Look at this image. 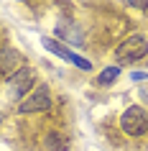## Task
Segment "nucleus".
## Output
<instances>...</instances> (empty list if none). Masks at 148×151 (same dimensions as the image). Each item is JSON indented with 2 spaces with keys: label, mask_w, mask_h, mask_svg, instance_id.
<instances>
[{
  "label": "nucleus",
  "mask_w": 148,
  "mask_h": 151,
  "mask_svg": "<svg viewBox=\"0 0 148 151\" xmlns=\"http://www.w3.org/2000/svg\"><path fill=\"white\" fill-rule=\"evenodd\" d=\"M133 80L140 82V80H148V72H133Z\"/></svg>",
  "instance_id": "10"
},
{
  "label": "nucleus",
  "mask_w": 148,
  "mask_h": 151,
  "mask_svg": "<svg viewBox=\"0 0 148 151\" xmlns=\"http://www.w3.org/2000/svg\"><path fill=\"white\" fill-rule=\"evenodd\" d=\"M120 128H123L128 136L146 133V128H148V115H146V110H143L140 105H130V108L120 115Z\"/></svg>",
  "instance_id": "3"
},
{
  "label": "nucleus",
  "mask_w": 148,
  "mask_h": 151,
  "mask_svg": "<svg viewBox=\"0 0 148 151\" xmlns=\"http://www.w3.org/2000/svg\"><path fill=\"white\" fill-rule=\"evenodd\" d=\"M44 46H46L49 51H54L59 59H66V62H71L74 67H79V69H84V72L92 69V62H89V59H82L79 54H74L71 49H66L64 44H59L56 39H46V36H44Z\"/></svg>",
  "instance_id": "5"
},
{
  "label": "nucleus",
  "mask_w": 148,
  "mask_h": 151,
  "mask_svg": "<svg viewBox=\"0 0 148 151\" xmlns=\"http://www.w3.org/2000/svg\"><path fill=\"white\" fill-rule=\"evenodd\" d=\"M49 105H51V97H49V87L46 85H39V87L33 90L31 95H26L18 105V113L21 115H31V113H44L49 110Z\"/></svg>",
  "instance_id": "4"
},
{
  "label": "nucleus",
  "mask_w": 148,
  "mask_h": 151,
  "mask_svg": "<svg viewBox=\"0 0 148 151\" xmlns=\"http://www.w3.org/2000/svg\"><path fill=\"white\" fill-rule=\"evenodd\" d=\"M21 64H23V59H21V54L18 51H0V72L3 74H16L18 69H21Z\"/></svg>",
  "instance_id": "6"
},
{
  "label": "nucleus",
  "mask_w": 148,
  "mask_h": 151,
  "mask_svg": "<svg viewBox=\"0 0 148 151\" xmlns=\"http://www.w3.org/2000/svg\"><path fill=\"white\" fill-rule=\"evenodd\" d=\"M0 123H3V113H0Z\"/></svg>",
  "instance_id": "11"
},
{
  "label": "nucleus",
  "mask_w": 148,
  "mask_h": 151,
  "mask_svg": "<svg viewBox=\"0 0 148 151\" xmlns=\"http://www.w3.org/2000/svg\"><path fill=\"white\" fill-rule=\"evenodd\" d=\"M117 74H120V67H107V69H102V74L97 77L100 85H110V82L117 80Z\"/></svg>",
  "instance_id": "8"
},
{
  "label": "nucleus",
  "mask_w": 148,
  "mask_h": 151,
  "mask_svg": "<svg viewBox=\"0 0 148 151\" xmlns=\"http://www.w3.org/2000/svg\"><path fill=\"white\" fill-rule=\"evenodd\" d=\"M33 82H36V72L28 69V67H21V69L5 82L8 97H10V100H23V97L28 95V90L33 87Z\"/></svg>",
  "instance_id": "2"
},
{
  "label": "nucleus",
  "mask_w": 148,
  "mask_h": 151,
  "mask_svg": "<svg viewBox=\"0 0 148 151\" xmlns=\"http://www.w3.org/2000/svg\"><path fill=\"white\" fill-rule=\"evenodd\" d=\"M146 54H148V39L140 36V33L128 36L115 51V56H117L120 64H133V62H138V59H143Z\"/></svg>",
  "instance_id": "1"
},
{
  "label": "nucleus",
  "mask_w": 148,
  "mask_h": 151,
  "mask_svg": "<svg viewBox=\"0 0 148 151\" xmlns=\"http://www.w3.org/2000/svg\"><path fill=\"white\" fill-rule=\"evenodd\" d=\"M128 5H133V8H138V10H146L148 0H128Z\"/></svg>",
  "instance_id": "9"
},
{
  "label": "nucleus",
  "mask_w": 148,
  "mask_h": 151,
  "mask_svg": "<svg viewBox=\"0 0 148 151\" xmlns=\"http://www.w3.org/2000/svg\"><path fill=\"white\" fill-rule=\"evenodd\" d=\"M56 33H59L64 41H71V44H77V46H84V36H82V31H79L74 23H59L56 26Z\"/></svg>",
  "instance_id": "7"
}]
</instances>
